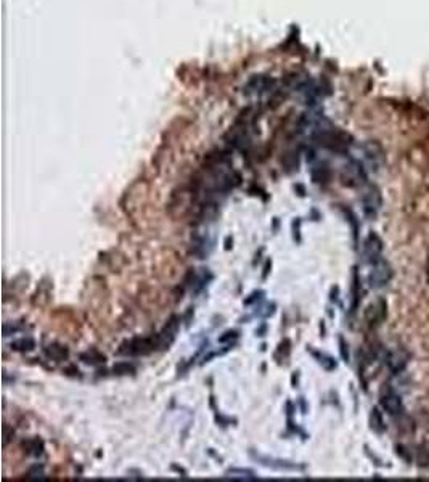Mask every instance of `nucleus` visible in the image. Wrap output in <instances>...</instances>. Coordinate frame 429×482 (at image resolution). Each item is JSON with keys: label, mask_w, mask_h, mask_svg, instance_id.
Segmentation results:
<instances>
[{"label": "nucleus", "mask_w": 429, "mask_h": 482, "mask_svg": "<svg viewBox=\"0 0 429 482\" xmlns=\"http://www.w3.org/2000/svg\"><path fill=\"white\" fill-rule=\"evenodd\" d=\"M159 347L158 335L151 338H134L121 344L117 354L121 355H148Z\"/></svg>", "instance_id": "obj_1"}, {"label": "nucleus", "mask_w": 429, "mask_h": 482, "mask_svg": "<svg viewBox=\"0 0 429 482\" xmlns=\"http://www.w3.org/2000/svg\"><path fill=\"white\" fill-rule=\"evenodd\" d=\"M249 455L253 460H256L257 463L265 466V468H272V470H278V471H302L304 470V465H298L294 462H290V460L261 455V454H254V452H249Z\"/></svg>", "instance_id": "obj_2"}, {"label": "nucleus", "mask_w": 429, "mask_h": 482, "mask_svg": "<svg viewBox=\"0 0 429 482\" xmlns=\"http://www.w3.org/2000/svg\"><path fill=\"white\" fill-rule=\"evenodd\" d=\"M393 277V270H391V265L384 261V259H380V261H376L373 264V269L370 272V286L372 288H383L388 285V281Z\"/></svg>", "instance_id": "obj_3"}, {"label": "nucleus", "mask_w": 429, "mask_h": 482, "mask_svg": "<svg viewBox=\"0 0 429 482\" xmlns=\"http://www.w3.org/2000/svg\"><path fill=\"white\" fill-rule=\"evenodd\" d=\"M380 404H381V407L384 409V412H388L389 415H393V417L399 415V413L402 412V409H404L401 396H399L393 388H389V386H386V388L381 391V394H380Z\"/></svg>", "instance_id": "obj_4"}, {"label": "nucleus", "mask_w": 429, "mask_h": 482, "mask_svg": "<svg viewBox=\"0 0 429 482\" xmlns=\"http://www.w3.org/2000/svg\"><path fill=\"white\" fill-rule=\"evenodd\" d=\"M214 238L212 236H209V233L206 232H196L193 236H191V253H193L195 256H198L199 259H206L209 254H211V251L214 249Z\"/></svg>", "instance_id": "obj_5"}, {"label": "nucleus", "mask_w": 429, "mask_h": 482, "mask_svg": "<svg viewBox=\"0 0 429 482\" xmlns=\"http://www.w3.org/2000/svg\"><path fill=\"white\" fill-rule=\"evenodd\" d=\"M383 253V241L375 232H370L364 241V257L368 264H375L381 259Z\"/></svg>", "instance_id": "obj_6"}, {"label": "nucleus", "mask_w": 429, "mask_h": 482, "mask_svg": "<svg viewBox=\"0 0 429 482\" xmlns=\"http://www.w3.org/2000/svg\"><path fill=\"white\" fill-rule=\"evenodd\" d=\"M277 82L273 80L272 77L267 76H256L249 80L245 87V92L248 95H264V93H269L272 92L273 88H275Z\"/></svg>", "instance_id": "obj_7"}, {"label": "nucleus", "mask_w": 429, "mask_h": 482, "mask_svg": "<svg viewBox=\"0 0 429 482\" xmlns=\"http://www.w3.org/2000/svg\"><path fill=\"white\" fill-rule=\"evenodd\" d=\"M179 326H180V318L174 315L169 318V322L164 325V328L158 335V341H159V347L161 349H166L172 344V341L175 339L177 331H179Z\"/></svg>", "instance_id": "obj_8"}, {"label": "nucleus", "mask_w": 429, "mask_h": 482, "mask_svg": "<svg viewBox=\"0 0 429 482\" xmlns=\"http://www.w3.org/2000/svg\"><path fill=\"white\" fill-rule=\"evenodd\" d=\"M343 180L346 185L349 187H356V185L365 182V172L364 167H362L360 162L357 161H351L343 170Z\"/></svg>", "instance_id": "obj_9"}, {"label": "nucleus", "mask_w": 429, "mask_h": 482, "mask_svg": "<svg viewBox=\"0 0 429 482\" xmlns=\"http://www.w3.org/2000/svg\"><path fill=\"white\" fill-rule=\"evenodd\" d=\"M381 203L383 199L380 195V190L376 187H370L364 193V196H362V204H364V211L367 216H375V214L380 211Z\"/></svg>", "instance_id": "obj_10"}, {"label": "nucleus", "mask_w": 429, "mask_h": 482, "mask_svg": "<svg viewBox=\"0 0 429 482\" xmlns=\"http://www.w3.org/2000/svg\"><path fill=\"white\" fill-rule=\"evenodd\" d=\"M384 318H386V302H384L383 299L372 302L365 309V320L370 326L380 325Z\"/></svg>", "instance_id": "obj_11"}, {"label": "nucleus", "mask_w": 429, "mask_h": 482, "mask_svg": "<svg viewBox=\"0 0 429 482\" xmlns=\"http://www.w3.org/2000/svg\"><path fill=\"white\" fill-rule=\"evenodd\" d=\"M388 368L393 372L394 375L401 373L402 370L407 367V363H409V354L405 351H394L388 355Z\"/></svg>", "instance_id": "obj_12"}, {"label": "nucleus", "mask_w": 429, "mask_h": 482, "mask_svg": "<svg viewBox=\"0 0 429 482\" xmlns=\"http://www.w3.org/2000/svg\"><path fill=\"white\" fill-rule=\"evenodd\" d=\"M365 156L372 164L378 166L383 161V150L378 143H367L365 145Z\"/></svg>", "instance_id": "obj_13"}, {"label": "nucleus", "mask_w": 429, "mask_h": 482, "mask_svg": "<svg viewBox=\"0 0 429 482\" xmlns=\"http://www.w3.org/2000/svg\"><path fill=\"white\" fill-rule=\"evenodd\" d=\"M45 354L48 355L50 359H53L56 362H63L69 357V352L68 349H66L64 346H60V344H50L45 347Z\"/></svg>", "instance_id": "obj_14"}, {"label": "nucleus", "mask_w": 429, "mask_h": 482, "mask_svg": "<svg viewBox=\"0 0 429 482\" xmlns=\"http://www.w3.org/2000/svg\"><path fill=\"white\" fill-rule=\"evenodd\" d=\"M23 447L26 449V452L29 455H34V457H40L43 454V441L39 439V437H32V439H27L23 442Z\"/></svg>", "instance_id": "obj_15"}, {"label": "nucleus", "mask_w": 429, "mask_h": 482, "mask_svg": "<svg viewBox=\"0 0 429 482\" xmlns=\"http://www.w3.org/2000/svg\"><path fill=\"white\" fill-rule=\"evenodd\" d=\"M225 478H232V479H256V473L253 470H248V468H228L224 474Z\"/></svg>", "instance_id": "obj_16"}, {"label": "nucleus", "mask_w": 429, "mask_h": 482, "mask_svg": "<svg viewBox=\"0 0 429 482\" xmlns=\"http://www.w3.org/2000/svg\"><path fill=\"white\" fill-rule=\"evenodd\" d=\"M79 359L82 360L87 365H100V363H105L106 357L98 351H87L79 355Z\"/></svg>", "instance_id": "obj_17"}, {"label": "nucleus", "mask_w": 429, "mask_h": 482, "mask_svg": "<svg viewBox=\"0 0 429 482\" xmlns=\"http://www.w3.org/2000/svg\"><path fill=\"white\" fill-rule=\"evenodd\" d=\"M11 349L18 352H29L35 349V341L32 338H21L11 343Z\"/></svg>", "instance_id": "obj_18"}, {"label": "nucleus", "mask_w": 429, "mask_h": 482, "mask_svg": "<svg viewBox=\"0 0 429 482\" xmlns=\"http://www.w3.org/2000/svg\"><path fill=\"white\" fill-rule=\"evenodd\" d=\"M370 425H372L373 431H376L378 434H381L384 431V421H383V417H381L378 409L372 410V415H370Z\"/></svg>", "instance_id": "obj_19"}, {"label": "nucleus", "mask_w": 429, "mask_h": 482, "mask_svg": "<svg viewBox=\"0 0 429 482\" xmlns=\"http://www.w3.org/2000/svg\"><path fill=\"white\" fill-rule=\"evenodd\" d=\"M312 179L315 183L328 182L330 180V169L327 166H317L312 169Z\"/></svg>", "instance_id": "obj_20"}, {"label": "nucleus", "mask_w": 429, "mask_h": 482, "mask_svg": "<svg viewBox=\"0 0 429 482\" xmlns=\"http://www.w3.org/2000/svg\"><path fill=\"white\" fill-rule=\"evenodd\" d=\"M417 462L420 466H428L429 465V442H423L417 449Z\"/></svg>", "instance_id": "obj_21"}, {"label": "nucleus", "mask_w": 429, "mask_h": 482, "mask_svg": "<svg viewBox=\"0 0 429 482\" xmlns=\"http://www.w3.org/2000/svg\"><path fill=\"white\" fill-rule=\"evenodd\" d=\"M113 372L116 375H130V373H135V365L129 362H117L114 363Z\"/></svg>", "instance_id": "obj_22"}, {"label": "nucleus", "mask_w": 429, "mask_h": 482, "mask_svg": "<svg viewBox=\"0 0 429 482\" xmlns=\"http://www.w3.org/2000/svg\"><path fill=\"white\" fill-rule=\"evenodd\" d=\"M310 354H312L315 359H319V362H320L322 365L325 367V370H333V368H336V362L333 360V359L330 357V355L320 354V352H317V351H310Z\"/></svg>", "instance_id": "obj_23"}, {"label": "nucleus", "mask_w": 429, "mask_h": 482, "mask_svg": "<svg viewBox=\"0 0 429 482\" xmlns=\"http://www.w3.org/2000/svg\"><path fill=\"white\" fill-rule=\"evenodd\" d=\"M359 296H360V283H359V273L354 272V285H352V310H356L359 306Z\"/></svg>", "instance_id": "obj_24"}, {"label": "nucleus", "mask_w": 429, "mask_h": 482, "mask_svg": "<svg viewBox=\"0 0 429 482\" xmlns=\"http://www.w3.org/2000/svg\"><path fill=\"white\" fill-rule=\"evenodd\" d=\"M290 346H291V344H290V341H288V339H285L283 343H280L278 349H277V352H275V357H278L280 354H283V359L286 360L288 355H290V351H291Z\"/></svg>", "instance_id": "obj_25"}, {"label": "nucleus", "mask_w": 429, "mask_h": 482, "mask_svg": "<svg viewBox=\"0 0 429 482\" xmlns=\"http://www.w3.org/2000/svg\"><path fill=\"white\" fill-rule=\"evenodd\" d=\"M236 338H238V331H236V330H228L222 336H219V343H228V341H233Z\"/></svg>", "instance_id": "obj_26"}, {"label": "nucleus", "mask_w": 429, "mask_h": 482, "mask_svg": "<svg viewBox=\"0 0 429 482\" xmlns=\"http://www.w3.org/2000/svg\"><path fill=\"white\" fill-rule=\"evenodd\" d=\"M43 476H45V473H43V468L39 465L32 466L27 473V478H43Z\"/></svg>", "instance_id": "obj_27"}, {"label": "nucleus", "mask_w": 429, "mask_h": 482, "mask_svg": "<svg viewBox=\"0 0 429 482\" xmlns=\"http://www.w3.org/2000/svg\"><path fill=\"white\" fill-rule=\"evenodd\" d=\"M339 351H341V357L344 359V362H349V349H347V343L339 338Z\"/></svg>", "instance_id": "obj_28"}, {"label": "nucleus", "mask_w": 429, "mask_h": 482, "mask_svg": "<svg viewBox=\"0 0 429 482\" xmlns=\"http://www.w3.org/2000/svg\"><path fill=\"white\" fill-rule=\"evenodd\" d=\"M428 278H429V264H428Z\"/></svg>", "instance_id": "obj_29"}]
</instances>
